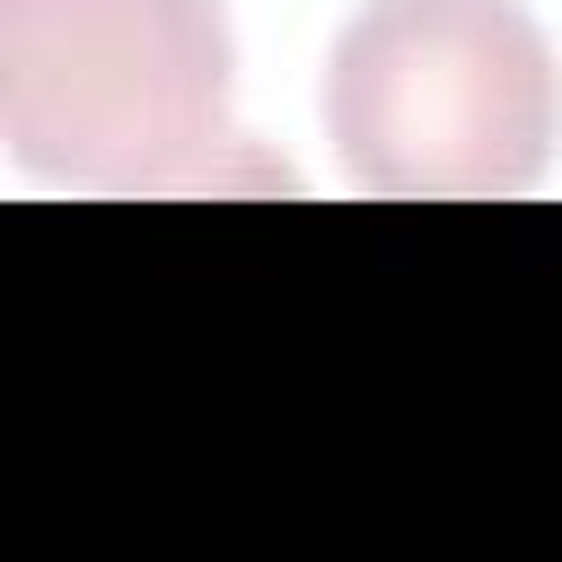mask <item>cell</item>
Masks as SVG:
<instances>
[{
  "mask_svg": "<svg viewBox=\"0 0 562 562\" xmlns=\"http://www.w3.org/2000/svg\"><path fill=\"white\" fill-rule=\"evenodd\" d=\"M562 132V61L518 0H360L325 61V140L386 202H509Z\"/></svg>",
  "mask_w": 562,
  "mask_h": 562,
  "instance_id": "obj_2",
  "label": "cell"
},
{
  "mask_svg": "<svg viewBox=\"0 0 562 562\" xmlns=\"http://www.w3.org/2000/svg\"><path fill=\"white\" fill-rule=\"evenodd\" d=\"M0 140L61 193H228L237 35L220 0H0Z\"/></svg>",
  "mask_w": 562,
  "mask_h": 562,
  "instance_id": "obj_1",
  "label": "cell"
}]
</instances>
